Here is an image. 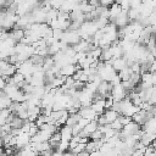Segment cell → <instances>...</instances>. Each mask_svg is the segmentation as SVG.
Instances as JSON below:
<instances>
[{"instance_id":"9","label":"cell","mask_w":156,"mask_h":156,"mask_svg":"<svg viewBox=\"0 0 156 156\" xmlns=\"http://www.w3.org/2000/svg\"><path fill=\"white\" fill-rule=\"evenodd\" d=\"M110 126H111V128H113L115 130H121L122 128H123V124L119 122V119H118V117L115 119V121H112L111 123H110Z\"/></svg>"},{"instance_id":"6","label":"cell","mask_w":156,"mask_h":156,"mask_svg":"<svg viewBox=\"0 0 156 156\" xmlns=\"http://www.w3.org/2000/svg\"><path fill=\"white\" fill-rule=\"evenodd\" d=\"M9 35L12 38V39H15L17 43L24 37V30H23V28H20V27H16V28H12V30L9 33Z\"/></svg>"},{"instance_id":"4","label":"cell","mask_w":156,"mask_h":156,"mask_svg":"<svg viewBox=\"0 0 156 156\" xmlns=\"http://www.w3.org/2000/svg\"><path fill=\"white\" fill-rule=\"evenodd\" d=\"M108 10H110V18H108V21L112 22L113 18H116V17L121 13L122 6H121L119 4H117V2H113V4L110 5V9H108Z\"/></svg>"},{"instance_id":"7","label":"cell","mask_w":156,"mask_h":156,"mask_svg":"<svg viewBox=\"0 0 156 156\" xmlns=\"http://www.w3.org/2000/svg\"><path fill=\"white\" fill-rule=\"evenodd\" d=\"M104 115H105V117H106L107 122H108V123H111L112 121H115V119L118 117V115H119V113H118L117 111H115L113 108H105Z\"/></svg>"},{"instance_id":"10","label":"cell","mask_w":156,"mask_h":156,"mask_svg":"<svg viewBox=\"0 0 156 156\" xmlns=\"http://www.w3.org/2000/svg\"><path fill=\"white\" fill-rule=\"evenodd\" d=\"M39 132V127L34 123V122H32V124H30V128H29V130H28V134H29V136H33V135H35L37 133Z\"/></svg>"},{"instance_id":"8","label":"cell","mask_w":156,"mask_h":156,"mask_svg":"<svg viewBox=\"0 0 156 156\" xmlns=\"http://www.w3.org/2000/svg\"><path fill=\"white\" fill-rule=\"evenodd\" d=\"M12 80H13V83L17 85L18 83H21V82L24 80V76H23L22 73H20V72H16V73L12 76Z\"/></svg>"},{"instance_id":"5","label":"cell","mask_w":156,"mask_h":156,"mask_svg":"<svg viewBox=\"0 0 156 156\" xmlns=\"http://www.w3.org/2000/svg\"><path fill=\"white\" fill-rule=\"evenodd\" d=\"M74 72H76V65H73V63H67V65H65L60 68V74L61 76H66V77L73 76Z\"/></svg>"},{"instance_id":"11","label":"cell","mask_w":156,"mask_h":156,"mask_svg":"<svg viewBox=\"0 0 156 156\" xmlns=\"http://www.w3.org/2000/svg\"><path fill=\"white\" fill-rule=\"evenodd\" d=\"M5 85H6V80L2 77H0V90H4Z\"/></svg>"},{"instance_id":"3","label":"cell","mask_w":156,"mask_h":156,"mask_svg":"<svg viewBox=\"0 0 156 156\" xmlns=\"http://www.w3.org/2000/svg\"><path fill=\"white\" fill-rule=\"evenodd\" d=\"M58 132H60V134H61V139H62V140H68V141H69V139H71L72 135H73V133H72V127H71V126H67V124L61 126L60 129H58Z\"/></svg>"},{"instance_id":"1","label":"cell","mask_w":156,"mask_h":156,"mask_svg":"<svg viewBox=\"0 0 156 156\" xmlns=\"http://www.w3.org/2000/svg\"><path fill=\"white\" fill-rule=\"evenodd\" d=\"M78 113H79L82 117L88 118L89 121H91V119H96V117L99 116V115L91 108V106H88V107H83V106H80V108L78 110Z\"/></svg>"},{"instance_id":"2","label":"cell","mask_w":156,"mask_h":156,"mask_svg":"<svg viewBox=\"0 0 156 156\" xmlns=\"http://www.w3.org/2000/svg\"><path fill=\"white\" fill-rule=\"evenodd\" d=\"M111 65H112V67H113V69H115L116 72H119L121 69L128 67L127 60H126L124 57H116V58H112V63H111Z\"/></svg>"}]
</instances>
